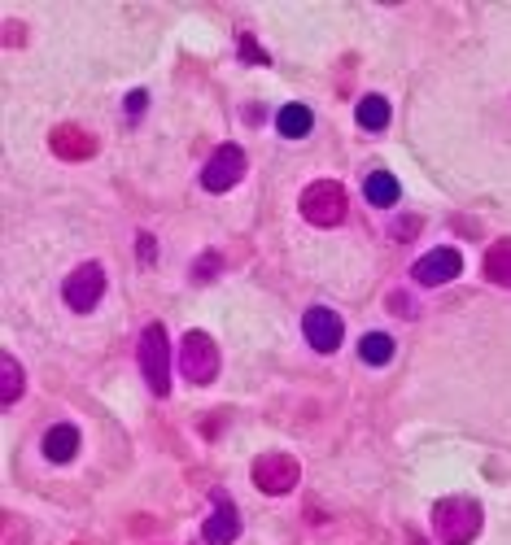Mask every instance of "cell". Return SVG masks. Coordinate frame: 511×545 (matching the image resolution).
I'll list each match as a JSON object with an SVG mask.
<instances>
[{
	"label": "cell",
	"instance_id": "1",
	"mask_svg": "<svg viewBox=\"0 0 511 545\" xmlns=\"http://www.w3.org/2000/svg\"><path fill=\"white\" fill-rule=\"evenodd\" d=\"M485 524L481 502L472 498H442L433 506V532L442 545H472Z\"/></svg>",
	"mask_w": 511,
	"mask_h": 545
},
{
	"label": "cell",
	"instance_id": "2",
	"mask_svg": "<svg viewBox=\"0 0 511 545\" xmlns=\"http://www.w3.org/2000/svg\"><path fill=\"white\" fill-rule=\"evenodd\" d=\"M297 210L315 227H337V223H346V214H350V197L337 179H315V184L297 197Z\"/></svg>",
	"mask_w": 511,
	"mask_h": 545
},
{
	"label": "cell",
	"instance_id": "3",
	"mask_svg": "<svg viewBox=\"0 0 511 545\" xmlns=\"http://www.w3.org/2000/svg\"><path fill=\"white\" fill-rule=\"evenodd\" d=\"M140 371H145V384L153 397L171 393V341H166L162 323H149L145 336H140Z\"/></svg>",
	"mask_w": 511,
	"mask_h": 545
},
{
	"label": "cell",
	"instance_id": "4",
	"mask_svg": "<svg viewBox=\"0 0 511 545\" xmlns=\"http://www.w3.org/2000/svg\"><path fill=\"white\" fill-rule=\"evenodd\" d=\"M180 371L188 384H210L219 375V345L206 332H188L180 341Z\"/></svg>",
	"mask_w": 511,
	"mask_h": 545
},
{
	"label": "cell",
	"instance_id": "5",
	"mask_svg": "<svg viewBox=\"0 0 511 545\" xmlns=\"http://www.w3.org/2000/svg\"><path fill=\"white\" fill-rule=\"evenodd\" d=\"M62 297H66V306L75 310V314L97 310L101 297H105V271H101V262H83V266H75V271L66 275Z\"/></svg>",
	"mask_w": 511,
	"mask_h": 545
},
{
	"label": "cell",
	"instance_id": "6",
	"mask_svg": "<svg viewBox=\"0 0 511 545\" xmlns=\"http://www.w3.org/2000/svg\"><path fill=\"white\" fill-rule=\"evenodd\" d=\"M245 175V149L241 144H219L215 157L206 162V171H201V188L206 192H228L241 184Z\"/></svg>",
	"mask_w": 511,
	"mask_h": 545
},
{
	"label": "cell",
	"instance_id": "7",
	"mask_svg": "<svg viewBox=\"0 0 511 545\" xmlns=\"http://www.w3.org/2000/svg\"><path fill=\"white\" fill-rule=\"evenodd\" d=\"M297 476H302V467H297L293 454H263L254 463V484L271 498H280V493H293L297 489Z\"/></svg>",
	"mask_w": 511,
	"mask_h": 545
},
{
	"label": "cell",
	"instance_id": "8",
	"mask_svg": "<svg viewBox=\"0 0 511 545\" xmlns=\"http://www.w3.org/2000/svg\"><path fill=\"white\" fill-rule=\"evenodd\" d=\"M302 332L306 341H311V349H319V354H332V349L341 345V336H346V323H341L337 310L328 306H311L302 319Z\"/></svg>",
	"mask_w": 511,
	"mask_h": 545
},
{
	"label": "cell",
	"instance_id": "9",
	"mask_svg": "<svg viewBox=\"0 0 511 545\" xmlns=\"http://www.w3.org/2000/svg\"><path fill=\"white\" fill-rule=\"evenodd\" d=\"M463 271V253L459 249H450V245H442V249H429L420 262H415V284H424V288H437V284H450L455 275Z\"/></svg>",
	"mask_w": 511,
	"mask_h": 545
},
{
	"label": "cell",
	"instance_id": "10",
	"mask_svg": "<svg viewBox=\"0 0 511 545\" xmlns=\"http://www.w3.org/2000/svg\"><path fill=\"white\" fill-rule=\"evenodd\" d=\"M241 532V511L232 506L228 493H215V515L206 519V541L210 545H232Z\"/></svg>",
	"mask_w": 511,
	"mask_h": 545
},
{
	"label": "cell",
	"instance_id": "11",
	"mask_svg": "<svg viewBox=\"0 0 511 545\" xmlns=\"http://www.w3.org/2000/svg\"><path fill=\"white\" fill-rule=\"evenodd\" d=\"M75 454H79V428L75 423H53L44 432V458L49 463H70Z\"/></svg>",
	"mask_w": 511,
	"mask_h": 545
},
{
	"label": "cell",
	"instance_id": "12",
	"mask_svg": "<svg viewBox=\"0 0 511 545\" xmlns=\"http://www.w3.org/2000/svg\"><path fill=\"white\" fill-rule=\"evenodd\" d=\"M53 153L70 157V162H83V157L97 153V140H92L83 127H57L53 131Z\"/></svg>",
	"mask_w": 511,
	"mask_h": 545
},
{
	"label": "cell",
	"instance_id": "13",
	"mask_svg": "<svg viewBox=\"0 0 511 545\" xmlns=\"http://www.w3.org/2000/svg\"><path fill=\"white\" fill-rule=\"evenodd\" d=\"M311 105H302V101H293V105H284L276 109V131L284 140H302V136H311Z\"/></svg>",
	"mask_w": 511,
	"mask_h": 545
},
{
	"label": "cell",
	"instance_id": "14",
	"mask_svg": "<svg viewBox=\"0 0 511 545\" xmlns=\"http://www.w3.org/2000/svg\"><path fill=\"white\" fill-rule=\"evenodd\" d=\"M485 280L498 284V288H511V240H494L485 249V262H481Z\"/></svg>",
	"mask_w": 511,
	"mask_h": 545
},
{
	"label": "cell",
	"instance_id": "15",
	"mask_svg": "<svg viewBox=\"0 0 511 545\" xmlns=\"http://www.w3.org/2000/svg\"><path fill=\"white\" fill-rule=\"evenodd\" d=\"M363 197L372 201L376 210H389V205H398L402 184L389 171H372V175H367V184H363Z\"/></svg>",
	"mask_w": 511,
	"mask_h": 545
},
{
	"label": "cell",
	"instance_id": "16",
	"mask_svg": "<svg viewBox=\"0 0 511 545\" xmlns=\"http://www.w3.org/2000/svg\"><path fill=\"white\" fill-rule=\"evenodd\" d=\"M354 118H359L363 131H385L389 127V101L385 96H363L359 109H354Z\"/></svg>",
	"mask_w": 511,
	"mask_h": 545
},
{
	"label": "cell",
	"instance_id": "17",
	"mask_svg": "<svg viewBox=\"0 0 511 545\" xmlns=\"http://www.w3.org/2000/svg\"><path fill=\"white\" fill-rule=\"evenodd\" d=\"M359 358L367 362V367H385L389 358H394V336L385 332H367L359 341Z\"/></svg>",
	"mask_w": 511,
	"mask_h": 545
},
{
	"label": "cell",
	"instance_id": "18",
	"mask_svg": "<svg viewBox=\"0 0 511 545\" xmlns=\"http://www.w3.org/2000/svg\"><path fill=\"white\" fill-rule=\"evenodd\" d=\"M22 397V367L14 354H0V402L14 406Z\"/></svg>",
	"mask_w": 511,
	"mask_h": 545
},
{
	"label": "cell",
	"instance_id": "19",
	"mask_svg": "<svg viewBox=\"0 0 511 545\" xmlns=\"http://www.w3.org/2000/svg\"><path fill=\"white\" fill-rule=\"evenodd\" d=\"M236 48H241V57H245V62H258V66H267V62H271V57L263 53V48H258V40H254V35H249V31L236 35Z\"/></svg>",
	"mask_w": 511,
	"mask_h": 545
},
{
	"label": "cell",
	"instance_id": "20",
	"mask_svg": "<svg viewBox=\"0 0 511 545\" xmlns=\"http://www.w3.org/2000/svg\"><path fill=\"white\" fill-rule=\"evenodd\" d=\"M210 275H219V253H206L193 262V280H210Z\"/></svg>",
	"mask_w": 511,
	"mask_h": 545
},
{
	"label": "cell",
	"instance_id": "21",
	"mask_svg": "<svg viewBox=\"0 0 511 545\" xmlns=\"http://www.w3.org/2000/svg\"><path fill=\"white\" fill-rule=\"evenodd\" d=\"M145 105H149V92H132V96H127V118L136 123V118L145 114Z\"/></svg>",
	"mask_w": 511,
	"mask_h": 545
},
{
	"label": "cell",
	"instance_id": "22",
	"mask_svg": "<svg viewBox=\"0 0 511 545\" xmlns=\"http://www.w3.org/2000/svg\"><path fill=\"white\" fill-rule=\"evenodd\" d=\"M140 253H145V262H153V240L149 236H140Z\"/></svg>",
	"mask_w": 511,
	"mask_h": 545
},
{
	"label": "cell",
	"instance_id": "23",
	"mask_svg": "<svg viewBox=\"0 0 511 545\" xmlns=\"http://www.w3.org/2000/svg\"><path fill=\"white\" fill-rule=\"evenodd\" d=\"M411 545H429V541H424V537H420V532H411Z\"/></svg>",
	"mask_w": 511,
	"mask_h": 545
}]
</instances>
